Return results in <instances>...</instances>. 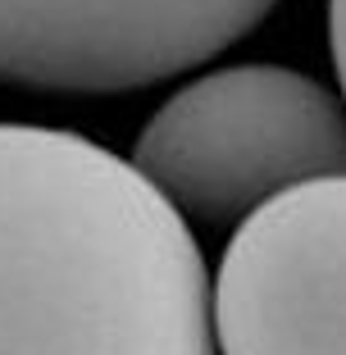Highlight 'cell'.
I'll list each match as a JSON object with an SVG mask.
<instances>
[{"instance_id": "277c9868", "label": "cell", "mask_w": 346, "mask_h": 355, "mask_svg": "<svg viewBox=\"0 0 346 355\" xmlns=\"http://www.w3.org/2000/svg\"><path fill=\"white\" fill-rule=\"evenodd\" d=\"M219 355H346V178L237 223L210 292Z\"/></svg>"}, {"instance_id": "7a4b0ae2", "label": "cell", "mask_w": 346, "mask_h": 355, "mask_svg": "<svg viewBox=\"0 0 346 355\" xmlns=\"http://www.w3.org/2000/svg\"><path fill=\"white\" fill-rule=\"evenodd\" d=\"M132 168L200 228H237L283 191L346 178V101L283 64L191 78L132 146Z\"/></svg>"}, {"instance_id": "5b68a950", "label": "cell", "mask_w": 346, "mask_h": 355, "mask_svg": "<svg viewBox=\"0 0 346 355\" xmlns=\"http://www.w3.org/2000/svg\"><path fill=\"white\" fill-rule=\"evenodd\" d=\"M328 46H333V69L346 101V0H328Z\"/></svg>"}, {"instance_id": "3957f363", "label": "cell", "mask_w": 346, "mask_h": 355, "mask_svg": "<svg viewBox=\"0 0 346 355\" xmlns=\"http://www.w3.org/2000/svg\"><path fill=\"white\" fill-rule=\"evenodd\" d=\"M278 0H0V83L119 96L210 64Z\"/></svg>"}, {"instance_id": "6da1fadb", "label": "cell", "mask_w": 346, "mask_h": 355, "mask_svg": "<svg viewBox=\"0 0 346 355\" xmlns=\"http://www.w3.org/2000/svg\"><path fill=\"white\" fill-rule=\"evenodd\" d=\"M0 355H219L191 223L92 137L0 123Z\"/></svg>"}]
</instances>
